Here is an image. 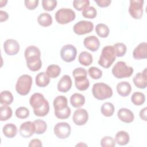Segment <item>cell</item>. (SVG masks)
Wrapping results in <instances>:
<instances>
[{
    "label": "cell",
    "mask_w": 147,
    "mask_h": 147,
    "mask_svg": "<svg viewBox=\"0 0 147 147\" xmlns=\"http://www.w3.org/2000/svg\"><path fill=\"white\" fill-rule=\"evenodd\" d=\"M36 84L40 87H44L48 86L50 82V78L46 72H41L38 73L36 76Z\"/></svg>",
    "instance_id": "obj_23"
},
{
    "label": "cell",
    "mask_w": 147,
    "mask_h": 147,
    "mask_svg": "<svg viewBox=\"0 0 147 147\" xmlns=\"http://www.w3.org/2000/svg\"><path fill=\"white\" fill-rule=\"evenodd\" d=\"M83 44L87 49L95 52L99 48L100 41L95 36H90L84 39Z\"/></svg>",
    "instance_id": "obj_15"
},
{
    "label": "cell",
    "mask_w": 147,
    "mask_h": 147,
    "mask_svg": "<svg viewBox=\"0 0 147 147\" xmlns=\"http://www.w3.org/2000/svg\"><path fill=\"white\" fill-rule=\"evenodd\" d=\"M115 141L119 145H125L130 141V136L128 133L125 131H119L117 132L115 137Z\"/></svg>",
    "instance_id": "obj_25"
},
{
    "label": "cell",
    "mask_w": 147,
    "mask_h": 147,
    "mask_svg": "<svg viewBox=\"0 0 147 147\" xmlns=\"http://www.w3.org/2000/svg\"><path fill=\"white\" fill-rule=\"evenodd\" d=\"M88 73L90 76L94 79H99L102 76V71L95 67H91L88 69Z\"/></svg>",
    "instance_id": "obj_44"
},
{
    "label": "cell",
    "mask_w": 147,
    "mask_h": 147,
    "mask_svg": "<svg viewBox=\"0 0 147 147\" xmlns=\"http://www.w3.org/2000/svg\"><path fill=\"white\" fill-rule=\"evenodd\" d=\"M3 49L8 55H15L19 52L20 44L16 40L7 39L3 43Z\"/></svg>",
    "instance_id": "obj_12"
},
{
    "label": "cell",
    "mask_w": 147,
    "mask_h": 147,
    "mask_svg": "<svg viewBox=\"0 0 147 147\" xmlns=\"http://www.w3.org/2000/svg\"><path fill=\"white\" fill-rule=\"evenodd\" d=\"M29 103L33 107L34 115L37 117H44L49 113V103L42 94H33L30 98Z\"/></svg>",
    "instance_id": "obj_1"
},
{
    "label": "cell",
    "mask_w": 147,
    "mask_h": 147,
    "mask_svg": "<svg viewBox=\"0 0 147 147\" xmlns=\"http://www.w3.org/2000/svg\"><path fill=\"white\" fill-rule=\"evenodd\" d=\"M24 55H25V59H27L30 57H34V56L40 57L41 53H40V49L34 45H30L28 47L25 49Z\"/></svg>",
    "instance_id": "obj_29"
},
{
    "label": "cell",
    "mask_w": 147,
    "mask_h": 147,
    "mask_svg": "<svg viewBox=\"0 0 147 147\" xmlns=\"http://www.w3.org/2000/svg\"><path fill=\"white\" fill-rule=\"evenodd\" d=\"M146 111H147V108L144 107V109H141L140 112V117L141 118V119L146 121L147 118H146Z\"/></svg>",
    "instance_id": "obj_50"
},
{
    "label": "cell",
    "mask_w": 147,
    "mask_h": 147,
    "mask_svg": "<svg viewBox=\"0 0 147 147\" xmlns=\"http://www.w3.org/2000/svg\"><path fill=\"white\" fill-rule=\"evenodd\" d=\"M95 32L98 36L102 38H106L109 34V28L104 24H99L95 27Z\"/></svg>",
    "instance_id": "obj_34"
},
{
    "label": "cell",
    "mask_w": 147,
    "mask_h": 147,
    "mask_svg": "<svg viewBox=\"0 0 147 147\" xmlns=\"http://www.w3.org/2000/svg\"><path fill=\"white\" fill-rule=\"evenodd\" d=\"M113 47L116 57H122L126 52V46L122 42L115 43Z\"/></svg>",
    "instance_id": "obj_37"
},
{
    "label": "cell",
    "mask_w": 147,
    "mask_h": 147,
    "mask_svg": "<svg viewBox=\"0 0 147 147\" xmlns=\"http://www.w3.org/2000/svg\"><path fill=\"white\" fill-rule=\"evenodd\" d=\"M72 86V80L69 76L65 75L62 76L57 84V90L61 92H67Z\"/></svg>",
    "instance_id": "obj_17"
},
{
    "label": "cell",
    "mask_w": 147,
    "mask_h": 147,
    "mask_svg": "<svg viewBox=\"0 0 147 147\" xmlns=\"http://www.w3.org/2000/svg\"><path fill=\"white\" fill-rule=\"evenodd\" d=\"M29 110L25 107H20L16 109L15 114L16 117L20 119H25L29 117Z\"/></svg>",
    "instance_id": "obj_42"
},
{
    "label": "cell",
    "mask_w": 147,
    "mask_h": 147,
    "mask_svg": "<svg viewBox=\"0 0 147 147\" xmlns=\"http://www.w3.org/2000/svg\"><path fill=\"white\" fill-rule=\"evenodd\" d=\"M26 61L28 68L32 71H37L41 68L42 61L40 59V57H32L26 59Z\"/></svg>",
    "instance_id": "obj_19"
},
{
    "label": "cell",
    "mask_w": 147,
    "mask_h": 147,
    "mask_svg": "<svg viewBox=\"0 0 147 147\" xmlns=\"http://www.w3.org/2000/svg\"><path fill=\"white\" fill-rule=\"evenodd\" d=\"M133 82L137 87L141 89H145L147 86L146 68L141 72H138L133 78Z\"/></svg>",
    "instance_id": "obj_14"
},
{
    "label": "cell",
    "mask_w": 147,
    "mask_h": 147,
    "mask_svg": "<svg viewBox=\"0 0 147 147\" xmlns=\"http://www.w3.org/2000/svg\"><path fill=\"white\" fill-rule=\"evenodd\" d=\"M94 29V24L91 21H80L78 22L73 27L75 33L78 35H83L92 31Z\"/></svg>",
    "instance_id": "obj_10"
},
{
    "label": "cell",
    "mask_w": 147,
    "mask_h": 147,
    "mask_svg": "<svg viewBox=\"0 0 147 147\" xmlns=\"http://www.w3.org/2000/svg\"><path fill=\"white\" fill-rule=\"evenodd\" d=\"M115 140L110 136H105L100 141V146L102 147H114L115 146Z\"/></svg>",
    "instance_id": "obj_43"
},
{
    "label": "cell",
    "mask_w": 147,
    "mask_h": 147,
    "mask_svg": "<svg viewBox=\"0 0 147 147\" xmlns=\"http://www.w3.org/2000/svg\"><path fill=\"white\" fill-rule=\"evenodd\" d=\"M42 146L41 141L39 139H33L32 140L29 145V147H33V146H38V147H41Z\"/></svg>",
    "instance_id": "obj_48"
},
{
    "label": "cell",
    "mask_w": 147,
    "mask_h": 147,
    "mask_svg": "<svg viewBox=\"0 0 147 147\" xmlns=\"http://www.w3.org/2000/svg\"><path fill=\"white\" fill-rule=\"evenodd\" d=\"M92 92L94 98L98 100H105L113 95L111 88L104 83H95L92 86Z\"/></svg>",
    "instance_id": "obj_3"
},
{
    "label": "cell",
    "mask_w": 147,
    "mask_h": 147,
    "mask_svg": "<svg viewBox=\"0 0 147 147\" xmlns=\"http://www.w3.org/2000/svg\"><path fill=\"white\" fill-rule=\"evenodd\" d=\"M4 136L7 138H11L15 137L17 133V126L11 123L6 124L2 129Z\"/></svg>",
    "instance_id": "obj_24"
},
{
    "label": "cell",
    "mask_w": 147,
    "mask_h": 147,
    "mask_svg": "<svg viewBox=\"0 0 147 147\" xmlns=\"http://www.w3.org/2000/svg\"><path fill=\"white\" fill-rule=\"evenodd\" d=\"M75 13L69 8H61L55 13V19L60 24H67L75 18Z\"/></svg>",
    "instance_id": "obj_6"
},
{
    "label": "cell",
    "mask_w": 147,
    "mask_h": 147,
    "mask_svg": "<svg viewBox=\"0 0 147 147\" xmlns=\"http://www.w3.org/2000/svg\"><path fill=\"white\" fill-rule=\"evenodd\" d=\"M32 78L29 75H22L18 79L16 90L18 94L21 95H26L30 92L32 85Z\"/></svg>",
    "instance_id": "obj_4"
},
{
    "label": "cell",
    "mask_w": 147,
    "mask_h": 147,
    "mask_svg": "<svg viewBox=\"0 0 147 147\" xmlns=\"http://www.w3.org/2000/svg\"><path fill=\"white\" fill-rule=\"evenodd\" d=\"M97 14V11L95 8L93 6H89L82 10V16L87 18H94Z\"/></svg>",
    "instance_id": "obj_39"
},
{
    "label": "cell",
    "mask_w": 147,
    "mask_h": 147,
    "mask_svg": "<svg viewBox=\"0 0 147 147\" xmlns=\"http://www.w3.org/2000/svg\"><path fill=\"white\" fill-rule=\"evenodd\" d=\"M13 101V96L9 91H3L0 94V103L2 105H9Z\"/></svg>",
    "instance_id": "obj_30"
},
{
    "label": "cell",
    "mask_w": 147,
    "mask_h": 147,
    "mask_svg": "<svg viewBox=\"0 0 147 147\" xmlns=\"http://www.w3.org/2000/svg\"><path fill=\"white\" fill-rule=\"evenodd\" d=\"M71 132V126L67 122H59L54 127V133L60 139L67 138L70 136Z\"/></svg>",
    "instance_id": "obj_9"
},
{
    "label": "cell",
    "mask_w": 147,
    "mask_h": 147,
    "mask_svg": "<svg viewBox=\"0 0 147 147\" xmlns=\"http://www.w3.org/2000/svg\"><path fill=\"white\" fill-rule=\"evenodd\" d=\"M118 118L125 123H130L133 121L134 116L133 112L126 108L120 109L117 113Z\"/></svg>",
    "instance_id": "obj_18"
},
{
    "label": "cell",
    "mask_w": 147,
    "mask_h": 147,
    "mask_svg": "<svg viewBox=\"0 0 147 147\" xmlns=\"http://www.w3.org/2000/svg\"><path fill=\"white\" fill-rule=\"evenodd\" d=\"M57 2L56 0H42V5L45 10L52 11L57 6Z\"/></svg>",
    "instance_id": "obj_41"
},
{
    "label": "cell",
    "mask_w": 147,
    "mask_h": 147,
    "mask_svg": "<svg viewBox=\"0 0 147 147\" xmlns=\"http://www.w3.org/2000/svg\"><path fill=\"white\" fill-rule=\"evenodd\" d=\"M77 55L76 48L72 44H67L64 45L60 50L61 58L65 62L73 61Z\"/></svg>",
    "instance_id": "obj_8"
},
{
    "label": "cell",
    "mask_w": 147,
    "mask_h": 147,
    "mask_svg": "<svg viewBox=\"0 0 147 147\" xmlns=\"http://www.w3.org/2000/svg\"><path fill=\"white\" fill-rule=\"evenodd\" d=\"M90 1L88 0H75L73 1V6L78 10H83L86 8L89 7Z\"/></svg>",
    "instance_id": "obj_38"
},
{
    "label": "cell",
    "mask_w": 147,
    "mask_h": 147,
    "mask_svg": "<svg viewBox=\"0 0 147 147\" xmlns=\"http://www.w3.org/2000/svg\"><path fill=\"white\" fill-rule=\"evenodd\" d=\"M102 114L105 117H111L114 112V106L113 103L106 102L102 105L100 108Z\"/></svg>",
    "instance_id": "obj_33"
},
{
    "label": "cell",
    "mask_w": 147,
    "mask_h": 147,
    "mask_svg": "<svg viewBox=\"0 0 147 147\" xmlns=\"http://www.w3.org/2000/svg\"><path fill=\"white\" fill-rule=\"evenodd\" d=\"M36 131V127L34 122L26 121L22 123L19 129L20 135L24 138H29L33 135Z\"/></svg>",
    "instance_id": "obj_13"
},
{
    "label": "cell",
    "mask_w": 147,
    "mask_h": 147,
    "mask_svg": "<svg viewBox=\"0 0 147 147\" xmlns=\"http://www.w3.org/2000/svg\"><path fill=\"white\" fill-rule=\"evenodd\" d=\"M88 119V114L84 109L76 110L72 116L73 122L78 126L84 125Z\"/></svg>",
    "instance_id": "obj_11"
},
{
    "label": "cell",
    "mask_w": 147,
    "mask_h": 147,
    "mask_svg": "<svg viewBox=\"0 0 147 147\" xmlns=\"http://www.w3.org/2000/svg\"><path fill=\"white\" fill-rule=\"evenodd\" d=\"M38 0H25L24 1L25 5L29 10H34L37 7L38 4Z\"/></svg>",
    "instance_id": "obj_46"
},
{
    "label": "cell",
    "mask_w": 147,
    "mask_h": 147,
    "mask_svg": "<svg viewBox=\"0 0 147 147\" xmlns=\"http://www.w3.org/2000/svg\"><path fill=\"white\" fill-rule=\"evenodd\" d=\"M75 84L78 90L84 91L89 87L90 82L87 76H81L75 78Z\"/></svg>",
    "instance_id": "obj_26"
},
{
    "label": "cell",
    "mask_w": 147,
    "mask_h": 147,
    "mask_svg": "<svg viewBox=\"0 0 147 147\" xmlns=\"http://www.w3.org/2000/svg\"><path fill=\"white\" fill-rule=\"evenodd\" d=\"M79 62L83 65L88 66L92 63V55L86 51L82 52L78 57Z\"/></svg>",
    "instance_id": "obj_28"
},
{
    "label": "cell",
    "mask_w": 147,
    "mask_h": 147,
    "mask_svg": "<svg viewBox=\"0 0 147 147\" xmlns=\"http://www.w3.org/2000/svg\"><path fill=\"white\" fill-rule=\"evenodd\" d=\"M61 72L60 67L56 64L49 65L46 71V73L48 76L51 78H57Z\"/></svg>",
    "instance_id": "obj_32"
},
{
    "label": "cell",
    "mask_w": 147,
    "mask_h": 147,
    "mask_svg": "<svg viewBox=\"0 0 147 147\" xmlns=\"http://www.w3.org/2000/svg\"><path fill=\"white\" fill-rule=\"evenodd\" d=\"M116 56L113 45H107L102 49L98 64L103 68H108L115 60Z\"/></svg>",
    "instance_id": "obj_2"
},
{
    "label": "cell",
    "mask_w": 147,
    "mask_h": 147,
    "mask_svg": "<svg viewBox=\"0 0 147 147\" xmlns=\"http://www.w3.org/2000/svg\"><path fill=\"white\" fill-rule=\"evenodd\" d=\"M12 115V110L7 105H3L0 107V120L7 121Z\"/></svg>",
    "instance_id": "obj_31"
},
{
    "label": "cell",
    "mask_w": 147,
    "mask_h": 147,
    "mask_svg": "<svg viewBox=\"0 0 147 147\" xmlns=\"http://www.w3.org/2000/svg\"><path fill=\"white\" fill-rule=\"evenodd\" d=\"M131 100L136 106L141 105L145 101V95L140 92H135L131 95Z\"/></svg>",
    "instance_id": "obj_35"
},
{
    "label": "cell",
    "mask_w": 147,
    "mask_h": 147,
    "mask_svg": "<svg viewBox=\"0 0 147 147\" xmlns=\"http://www.w3.org/2000/svg\"><path fill=\"white\" fill-rule=\"evenodd\" d=\"M133 56L136 60L144 59L147 57V43L141 42L134 49Z\"/></svg>",
    "instance_id": "obj_16"
},
{
    "label": "cell",
    "mask_w": 147,
    "mask_h": 147,
    "mask_svg": "<svg viewBox=\"0 0 147 147\" xmlns=\"http://www.w3.org/2000/svg\"><path fill=\"white\" fill-rule=\"evenodd\" d=\"M8 18H9V15L7 12L3 10H0V21L1 22L3 21H6V20H7Z\"/></svg>",
    "instance_id": "obj_49"
},
{
    "label": "cell",
    "mask_w": 147,
    "mask_h": 147,
    "mask_svg": "<svg viewBox=\"0 0 147 147\" xmlns=\"http://www.w3.org/2000/svg\"><path fill=\"white\" fill-rule=\"evenodd\" d=\"M143 0H130L129 12L134 19H140L143 15Z\"/></svg>",
    "instance_id": "obj_7"
},
{
    "label": "cell",
    "mask_w": 147,
    "mask_h": 147,
    "mask_svg": "<svg viewBox=\"0 0 147 147\" xmlns=\"http://www.w3.org/2000/svg\"><path fill=\"white\" fill-rule=\"evenodd\" d=\"M37 22L42 26H49L52 24V18L49 13H42L38 16Z\"/></svg>",
    "instance_id": "obj_27"
},
{
    "label": "cell",
    "mask_w": 147,
    "mask_h": 147,
    "mask_svg": "<svg viewBox=\"0 0 147 147\" xmlns=\"http://www.w3.org/2000/svg\"><path fill=\"white\" fill-rule=\"evenodd\" d=\"M131 87L129 83L127 82H121L117 85V91L118 94L123 97L129 95L131 92Z\"/></svg>",
    "instance_id": "obj_20"
},
{
    "label": "cell",
    "mask_w": 147,
    "mask_h": 147,
    "mask_svg": "<svg viewBox=\"0 0 147 147\" xmlns=\"http://www.w3.org/2000/svg\"><path fill=\"white\" fill-rule=\"evenodd\" d=\"M72 75L74 78L81 76H87V72L86 69L82 67H78L72 71Z\"/></svg>",
    "instance_id": "obj_45"
},
{
    "label": "cell",
    "mask_w": 147,
    "mask_h": 147,
    "mask_svg": "<svg viewBox=\"0 0 147 147\" xmlns=\"http://www.w3.org/2000/svg\"><path fill=\"white\" fill-rule=\"evenodd\" d=\"M53 104L55 111L61 110L68 106V100L65 96L63 95H59L54 99Z\"/></svg>",
    "instance_id": "obj_21"
},
{
    "label": "cell",
    "mask_w": 147,
    "mask_h": 147,
    "mask_svg": "<svg viewBox=\"0 0 147 147\" xmlns=\"http://www.w3.org/2000/svg\"><path fill=\"white\" fill-rule=\"evenodd\" d=\"M33 122L35 125V127H36L35 133L36 134H42L47 130V125L44 121L38 119L34 121Z\"/></svg>",
    "instance_id": "obj_36"
},
{
    "label": "cell",
    "mask_w": 147,
    "mask_h": 147,
    "mask_svg": "<svg viewBox=\"0 0 147 147\" xmlns=\"http://www.w3.org/2000/svg\"><path fill=\"white\" fill-rule=\"evenodd\" d=\"M94 2L96 3L98 6L101 7H105L109 6L111 2V0H94Z\"/></svg>",
    "instance_id": "obj_47"
},
{
    "label": "cell",
    "mask_w": 147,
    "mask_h": 147,
    "mask_svg": "<svg viewBox=\"0 0 147 147\" xmlns=\"http://www.w3.org/2000/svg\"><path fill=\"white\" fill-rule=\"evenodd\" d=\"M133 73V68L127 66L125 62L118 61L112 68L113 75L118 79L130 77Z\"/></svg>",
    "instance_id": "obj_5"
},
{
    "label": "cell",
    "mask_w": 147,
    "mask_h": 147,
    "mask_svg": "<svg viewBox=\"0 0 147 147\" xmlns=\"http://www.w3.org/2000/svg\"><path fill=\"white\" fill-rule=\"evenodd\" d=\"M70 102L75 108H80L85 103V97L79 93H75L70 97Z\"/></svg>",
    "instance_id": "obj_22"
},
{
    "label": "cell",
    "mask_w": 147,
    "mask_h": 147,
    "mask_svg": "<svg viewBox=\"0 0 147 147\" xmlns=\"http://www.w3.org/2000/svg\"><path fill=\"white\" fill-rule=\"evenodd\" d=\"M71 113V110L70 108L67 106L65 109L61 110H59V111H55V116L61 119H65L68 118Z\"/></svg>",
    "instance_id": "obj_40"
}]
</instances>
